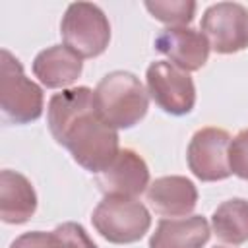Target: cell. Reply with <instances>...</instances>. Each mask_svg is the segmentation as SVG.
Segmentation results:
<instances>
[{"label": "cell", "instance_id": "7c38bea8", "mask_svg": "<svg viewBox=\"0 0 248 248\" xmlns=\"http://www.w3.org/2000/svg\"><path fill=\"white\" fill-rule=\"evenodd\" d=\"M81 56L66 45H52L41 50L33 60L35 78L48 89H70V85L81 76Z\"/></svg>", "mask_w": 248, "mask_h": 248}, {"label": "cell", "instance_id": "30bf717a", "mask_svg": "<svg viewBox=\"0 0 248 248\" xmlns=\"http://www.w3.org/2000/svg\"><path fill=\"white\" fill-rule=\"evenodd\" d=\"M155 48L184 72L200 70L209 56V43L202 31L190 27H165L155 37Z\"/></svg>", "mask_w": 248, "mask_h": 248}, {"label": "cell", "instance_id": "ffe728a7", "mask_svg": "<svg viewBox=\"0 0 248 248\" xmlns=\"http://www.w3.org/2000/svg\"><path fill=\"white\" fill-rule=\"evenodd\" d=\"M215 248H223V246H215Z\"/></svg>", "mask_w": 248, "mask_h": 248}, {"label": "cell", "instance_id": "4fadbf2b", "mask_svg": "<svg viewBox=\"0 0 248 248\" xmlns=\"http://www.w3.org/2000/svg\"><path fill=\"white\" fill-rule=\"evenodd\" d=\"M37 209L33 184L19 172L4 169L0 172V217L4 223H27Z\"/></svg>", "mask_w": 248, "mask_h": 248}, {"label": "cell", "instance_id": "8fae6325", "mask_svg": "<svg viewBox=\"0 0 248 248\" xmlns=\"http://www.w3.org/2000/svg\"><path fill=\"white\" fill-rule=\"evenodd\" d=\"M147 202L155 213L163 217H184L190 215L198 203V190L186 176L170 174L155 178L147 190Z\"/></svg>", "mask_w": 248, "mask_h": 248}, {"label": "cell", "instance_id": "52a82bcc", "mask_svg": "<svg viewBox=\"0 0 248 248\" xmlns=\"http://www.w3.org/2000/svg\"><path fill=\"white\" fill-rule=\"evenodd\" d=\"M200 29L215 52H240L248 46V10L238 2L211 4L202 16Z\"/></svg>", "mask_w": 248, "mask_h": 248}, {"label": "cell", "instance_id": "ac0fdd59", "mask_svg": "<svg viewBox=\"0 0 248 248\" xmlns=\"http://www.w3.org/2000/svg\"><path fill=\"white\" fill-rule=\"evenodd\" d=\"M229 165L232 174H236L242 180H248V130L238 132L231 140Z\"/></svg>", "mask_w": 248, "mask_h": 248}, {"label": "cell", "instance_id": "e0dca14e", "mask_svg": "<svg viewBox=\"0 0 248 248\" xmlns=\"http://www.w3.org/2000/svg\"><path fill=\"white\" fill-rule=\"evenodd\" d=\"M50 248H97L79 223H62L50 232Z\"/></svg>", "mask_w": 248, "mask_h": 248}, {"label": "cell", "instance_id": "3957f363", "mask_svg": "<svg viewBox=\"0 0 248 248\" xmlns=\"http://www.w3.org/2000/svg\"><path fill=\"white\" fill-rule=\"evenodd\" d=\"M43 89L23 74L21 62L2 48L0 78V108L6 120L14 124H29L43 114Z\"/></svg>", "mask_w": 248, "mask_h": 248}, {"label": "cell", "instance_id": "9a60e30c", "mask_svg": "<svg viewBox=\"0 0 248 248\" xmlns=\"http://www.w3.org/2000/svg\"><path fill=\"white\" fill-rule=\"evenodd\" d=\"M213 234L225 242L238 246L248 240V202L242 198H232L217 205L211 215Z\"/></svg>", "mask_w": 248, "mask_h": 248}, {"label": "cell", "instance_id": "7a4b0ae2", "mask_svg": "<svg viewBox=\"0 0 248 248\" xmlns=\"http://www.w3.org/2000/svg\"><path fill=\"white\" fill-rule=\"evenodd\" d=\"M95 107L108 126L124 130L136 126L147 114L149 93L136 74L114 70L97 83Z\"/></svg>", "mask_w": 248, "mask_h": 248}, {"label": "cell", "instance_id": "8992f818", "mask_svg": "<svg viewBox=\"0 0 248 248\" xmlns=\"http://www.w3.org/2000/svg\"><path fill=\"white\" fill-rule=\"evenodd\" d=\"M147 93L169 114H188L196 105V85L188 72L167 60L151 62L145 72Z\"/></svg>", "mask_w": 248, "mask_h": 248}, {"label": "cell", "instance_id": "5b68a950", "mask_svg": "<svg viewBox=\"0 0 248 248\" xmlns=\"http://www.w3.org/2000/svg\"><path fill=\"white\" fill-rule=\"evenodd\" d=\"M60 35L64 45L81 58H95L108 46L110 23L99 6L89 2H74L62 16Z\"/></svg>", "mask_w": 248, "mask_h": 248}, {"label": "cell", "instance_id": "2e32d148", "mask_svg": "<svg viewBox=\"0 0 248 248\" xmlns=\"http://www.w3.org/2000/svg\"><path fill=\"white\" fill-rule=\"evenodd\" d=\"M145 8L155 19L169 27H186L196 14V2L192 0H149L145 2Z\"/></svg>", "mask_w": 248, "mask_h": 248}, {"label": "cell", "instance_id": "9c48e42d", "mask_svg": "<svg viewBox=\"0 0 248 248\" xmlns=\"http://www.w3.org/2000/svg\"><path fill=\"white\" fill-rule=\"evenodd\" d=\"M97 186L105 196L136 198L149 186L147 163L134 149H120L114 161L97 174Z\"/></svg>", "mask_w": 248, "mask_h": 248}, {"label": "cell", "instance_id": "ba28073f", "mask_svg": "<svg viewBox=\"0 0 248 248\" xmlns=\"http://www.w3.org/2000/svg\"><path fill=\"white\" fill-rule=\"evenodd\" d=\"M229 147H231V136L227 130L215 126L198 130L192 136L186 151V159L192 174L203 182L229 178L232 174L229 165Z\"/></svg>", "mask_w": 248, "mask_h": 248}, {"label": "cell", "instance_id": "6da1fadb", "mask_svg": "<svg viewBox=\"0 0 248 248\" xmlns=\"http://www.w3.org/2000/svg\"><path fill=\"white\" fill-rule=\"evenodd\" d=\"M52 138L89 172H103L118 155V132L97 112L95 91L79 85L52 95L46 107Z\"/></svg>", "mask_w": 248, "mask_h": 248}, {"label": "cell", "instance_id": "d6986e66", "mask_svg": "<svg viewBox=\"0 0 248 248\" xmlns=\"http://www.w3.org/2000/svg\"><path fill=\"white\" fill-rule=\"evenodd\" d=\"M10 248H50V232L29 231L19 234Z\"/></svg>", "mask_w": 248, "mask_h": 248}, {"label": "cell", "instance_id": "277c9868", "mask_svg": "<svg viewBox=\"0 0 248 248\" xmlns=\"http://www.w3.org/2000/svg\"><path fill=\"white\" fill-rule=\"evenodd\" d=\"M95 231L112 244L138 242L151 227L147 207L136 198L105 196L91 215Z\"/></svg>", "mask_w": 248, "mask_h": 248}, {"label": "cell", "instance_id": "5bb4252c", "mask_svg": "<svg viewBox=\"0 0 248 248\" xmlns=\"http://www.w3.org/2000/svg\"><path fill=\"white\" fill-rule=\"evenodd\" d=\"M211 229L205 217L190 215L180 219H161L149 238V248H203Z\"/></svg>", "mask_w": 248, "mask_h": 248}]
</instances>
